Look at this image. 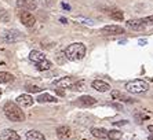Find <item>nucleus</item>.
Listing matches in <instances>:
<instances>
[{
    "label": "nucleus",
    "mask_w": 153,
    "mask_h": 140,
    "mask_svg": "<svg viewBox=\"0 0 153 140\" xmlns=\"http://www.w3.org/2000/svg\"><path fill=\"white\" fill-rule=\"evenodd\" d=\"M1 94H3V91H1V88H0V96H1Z\"/></svg>",
    "instance_id": "obj_36"
},
{
    "label": "nucleus",
    "mask_w": 153,
    "mask_h": 140,
    "mask_svg": "<svg viewBox=\"0 0 153 140\" xmlns=\"http://www.w3.org/2000/svg\"><path fill=\"white\" fill-rule=\"evenodd\" d=\"M112 98L113 99H116V100H120V102H128V103H131V102H134L131 98H128L127 95H124V94H121V92H119V91H112Z\"/></svg>",
    "instance_id": "obj_20"
},
{
    "label": "nucleus",
    "mask_w": 153,
    "mask_h": 140,
    "mask_svg": "<svg viewBox=\"0 0 153 140\" xmlns=\"http://www.w3.org/2000/svg\"><path fill=\"white\" fill-rule=\"evenodd\" d=\"M149 140H153V135H152V136H149Z\"/></svg>",
    "instance_id": "obj_35"
},
{
    "label": "nucleus",
    "mask_w": 153,
    "mask_h": 140,
    "mask_svg": "<svg viewBox=\"0 0 153 140\" xmlns=\"http://www.w3.org/2000/svg\"><path fill=\"white\" fill-rule=\"evenodd\" d=\"M91 135L97 139H106L108 137V130L103 128H93L91 129Z\"/></svg>",
    "instance_id": "obj_17"
},
{
    "label": "nucleus",
    "mask_w": 153,
    "mask_h": 140,
    "mask_svg": "<svg viewBox=\"0 0 153 140\" xmlns=\"http://www.w3.org/2000/svg\"><path fill=\"white\" fill-rule=\"evenodd\" d=\"M36 100L39 102V103H55L58 99L50 94H43V95H40V96H37Z\"/></svg>",
    "instance_id": "obj_16"
},
{
    "label": "nucleus",
    "mask_w": 153,
    "mask_h": 140,
    "mask_svg": "<svg viewBox=\"0 0 153 140\" xmlns=\"http://www.w3.org/2000/svg\"><path fill=\"white\" fill-rule=\"evenodd\" d=\"M148 130H149V132H152V133H153V125H149V126H148Z\"/></svg>",
    "instance_id": "obj_33"
},
{
    "label": "nucleus",
    "mask_w": 153,
    "mask_h": 140,
    "mask_svg": "<svg viewBox=\"0 0 153 140\" xmlns=\"http://www.w3.org/2000/svg\"><path fill=\"white\" fill-rule=\"evenodd\" d=\"M126 89H127L130 94H143L149 89V84L146 83L145 80H132L128 81L126 84Z\"/></svg>",
    "instance_id": "obj_3"
},
{
    "label": "nucleus",
    "mask_w": 153,
    "mask_h": 140,
    "mask_svg": "<svg viewBox=\"0 0 153 140\" xmlns=\"http://www.w3.org/2000/svg\"><path fill=\"white\" fill-rule=\"evenodd\" d=\"M84 85H85L84 81H76V83H73L71 85V89H73V91H82V89H84Z\"/></svg>",
    "instance_id": "obj_23"
},
{
    "label": "nucleus",
    "mask_w": 153,
    "mask_h": 140,
    "mask_svg": "<svg viewBox=\"0 0 153 140\" xmlns=\"http://www.w3.org/2000/svg\"><path fill=\"white\" fill-rule=\"evenodd\" d=\"M127 124V121H120V122H114V125H124Z\"/></svg>",
    "instance_id": "obj_32"
},
{
    "label": "nucleus",
    "mask_w": 153,
    "mask_h": 140,
    "mask_svg": "<svg viewBox=\"0 0 153 140\" xmlns=\"http://www.w3.org/2000/svg\"><path fill=\"white\" fill-rule=\"evenodd\" d=\"M145 22L142 19H130L127 21V26L131 29H135V30H141V29L145 28Z\"/></svg>",
    "instance_id": "obj_14"
},
{
    "label": "nucleus",
    "mask_w": 153,
    "mask_h": 140,
    "mask_svg": "<svg viewBox=\"0 0 153 140\" xmlns=\"http://www.w3.org/2000/svg\"><path fill=\"white\" fill-rule=\"evenodd\" d=\"M26 91L28 92H33V94H37V92L42 91V88L37 87V85H33V84H26Z\"/></svg>",
    "instance_id": "obj_25"
},
{
    "label": "nucleus",
    "mask_w": 153,
    "mask_h": 140,
    "mask_svg": "<svg viewBox=\"0 0 153 140\" xmlns=\"http://www.w3.org/2000/svg\"><path fill=\"white\" fill-rule=\"evenodd\" d=\"M3 111L10 121L13 122H22L25 121V114L22 111L21 106L14 103V102H7L3 107Z\"/></svg>",
    "instance_id": "obj_1"
},
{
    "label": "nucleus",
    "mask_w": 153,
    "mask_h": 140,
    "mask_svg": "<svg viewBox=\"0 0 153 140\" xmlns=\"http://www.w3.org/2000/svg\"><path fill=\"white\" fill-rule=\"evenodd\" d=\"M123 137V133L117 129H112L108 130V139L109 140H120Z\"/></svg>",
    "instance_id": "obj_22"
},
{
    "label": "nucleus",
    "mask_w": 153,
    "mask_h": 140,
    "mask_svg": "<svg viewBox=\"0 0 153 140\" xmlns=\"http://www.w3.org/2000/svg\"><path fill=\"white\" fill-rule=\"evenodd\" d=\"M19 19H21L22 25H24V26H26V28H32L33 25H35V22H36L33 14H32V13H29L28 10L22 11L21 15H19Z\"/></svg>",
    "instance_id": "obj_5"
},
{
    "label": "nucleus",
    "mask_w": 153,
    "mask_h": 140,
    "mask_svg": "<svg viewBox=\"0 0 153 140\" xmlns=\"http://www.w3.org/2000/svg\"><path fill=\"white\" fill-rule=\"evenodd\" d=\"M44 135L39 130H29L26 132V140H44Z\"/></svg>",
    "instance_id": "obj_18"
},
{
    "label": "nucleus",
    "mask_w": 153,
    "mask_h": 140,
    "mask_svg": "<svg viewBox=\"0 0 153 140\" xmlns=\"http://www.w3.org/2000/svg\"><path fill=\"white\" fill-rule=\"evenodd\" d=\"M53 67V63L50 62L48 59H43L40 62L36 63V69L39 70V71H44V70H50Z\"/></svg>",
    "instance_id": "obj_19"
},
{
    "label": "nucleus",
    "mask_w": 153,
    "mask_h": 140,
    "mask_svg": "<svg viewBox=\"0 0 153 140\" xmlns=\"http://www.w3.org/2000/svg\"><path fill=\"white\" fill-rule=\"evenodd\" d=\"M65 55H66V59L68 60H80L84 58L85 55V46L83 43H73V44H69L65 49Z\"/></svg>",
    "instance_id": "obj_2"
},
{
    "label": "nucleus",
    "mask_w": 153,
    "mask_h": 140,
    "mask_svg": "<svg viewBox=\"0 0 153 140\" xmlns=\"http://www.w3.org/2000/svg\"><path fill=\"white\" fill-rule=\"evenodd\" d=\"M0 21L8 22V15H7V13H6L4 10H0Z\"/></svg>",
    "instance_id": "obj_27"
},
{
    "label": "nucleus",
    "mask_w": 153,
    "mask_h": 140,
    "mask_svg": "<svg viewBox=\"0 0 153 140\" xmlns=\"http://www.w3.org/2000/svg\"><path fill=\"white\" fill-rule=\"evenodd\" d=\"M73 83H75V81H73L72 77H62V78H59V80L54 81L53 85L57 88H71V85L73 84Z\"/></svg>",
    "instance_id": "obj_12"
},
{
    "label": "nucleus",
    "mask_w": 153,
    "mask_h": 140,
    "mask_svg": "<svg viewBox=\"0 0 153 140\" xmlns=\"http://www.w3.org/2000/svg\"><path fill=\"white\" fill-rule=\"evenodd\" d=\"M42 3L44 4V6H51V4H53V0H42Z\"/></svg>",
    "instance_id": "obj_30"
},
{
    "label": "nucleus",
    "mask_w": 153,
    "mask_h": 140,
    "mask_svg": "<svg viewBox=\"0 0 153 140\" xmlns=\"http://www.w3.org/2000/svg\"><path fill=\"white\" fill-rule=\"evenodd\" d=\"M102 32L105 35H121V33H124V29L117 25H108L102 28Z\"/></svg>",
    "instance_id": "obj_11"
},
{
    "label": "nucleus",
    "mask_w": 153,
    "mask_h": 140,
    "mask_svg": "<svg viewBox=\"0 0 153 140\" xmlns=\"http://www.w3.org/2000/svg\"><path fill=\"white\" fill-rule=\"evenodd\" d=\"M61 22H62V24H66V22H68V21H66L65 18H61Z\"/></svg>",
    "instance_id": "obj_34"
},
{
    "label": "nucleus",
    "mask_w": 153,
    "mask_h": 140,
    "mask_svg": "<svg viewBox=\"0 0 153 140\" xmlns=\"http://www.w3.org/2000/svg\"><path fill=\"white\" fill-rule=\"evenodd\" d=\"M77 21H83L82 24H84V25H93V21H90V19H85V18H77Z\"/></svg>",
    "instance_id": "obj_28"
},
{
    "label": "nucleus",
    "mask_w": 153,
    "mask_h": 140,
    "mask_svg": "<svg viewBox=\"0 0 153 140\" xmlns=\"http://www.w3.org/2000/svg\"><path fill=\"white\" fill-rule=\"evenodd\" d=\"M22 37H24V35H22L21 32L15 30V29H13V30H6L3 35V40L7 43H15V41H18V40H21Z\"/></svg>",
    "instance_id": "obj_4"
},
{
    "label": "nucleus",
    "mask_w": 153,
    "mask_h": 140,
    "mask_svg": "<svg viewBox=\"0 0 153 140\" xmlns=\"http://www.w3.org/2000/svg\"><path fill=\"white\" fill-rule=\"evenodd\" d=\"M109 14H111V17L113 18V19H116V21H121V19H123V13L119 10H113V11H111Z\"/></svg>",
    "instance_id": "obj_24"
},
{
    "label": "nucleus",
    "mask_w": 153,
    "mask_h": 140,
    "mask_svg": "<svg viewBox=\"0 0 153 140\" xmlns=\"http://www.w3.org/2000/svg\"><path fill=\"white\" fill-rule=\"evenodd\" d=\"M19 135L13 129H4L0 132V140H19Z\"/></svg>",
    "instance_id": "obj_8"
},
{
    "label": "nucleus",
    "mask_w": 153,
    "mask_h": 140,
    "mask_svg": "<svg viewBox=\"0 0 153 140\" xmlns=\"http://www.w3.org/2000/svg\"><path fill=\"white\" fill-rule=\"evenodd\" d=\"M14 81V76L11 73H7V71H0V84H7V83H11Z\"/></svg>",
    "instance_id": "obj_21"
},
{
    "label": "nucleus",
    "mask_w": 153,
    "mask_h": 140,
    "mask_svg": "<svg viewBox=\"0 0 153 140\" xmlns=\"http://www.w3.org/2000/svg\"><path fill=\"white\" fill-rule=\"evenodd\" d=\"M29 59L32 60V62L37 63L40 62V60L46 59V55L42 52V51H37V49H33V51H30V54H29Z\"/></svg>",
    "instance_id": "obj_15"
},
{
    "label": "nucleus",
    "mask_w": 153,
    "mask_h": 140,
    "mask_svg": "<svg viewBox=\"0 0 153 140\" xmlns=\"http://www.w3.org/2000/svg\"><path fill=\"white\" fill-rule=\"evenodd\" d=\"M57 136L62 140H66V139H71L72 137V129L69 126L66 125H62V126H58L57 128Z\"/></svg>",
    "instance_id": "obj_10"
},
{
    "label": "nucleus",
    "mask_w": 153,
    "mask_h": 140,
    "mask_svg": "<svg viewBox=\"0 0 153 140\" xmlns=\"http://www.w3.org/2000/svg\"><path fill=\"white\" fill-rule=\"evenodd\" d=\"M62 7H64L65 10H71V6H68V4H65V3H62Z\"/></svg>",
    "instance_id": "obj_31"
},
{
    "label": "nucleus",
    "mask_w": 153,
    "mask_h": 140,
    "mask_svg": "<svg viewBox=\"0 0 153 140\" xmlns=\"http://www.w3.org/2000/svg\"><path fill=\"white\" fill-rule=\"evenodd\" d=\"M76 103H77L79 106H82V107H91V106L97 105V99H94L93 96H90V95H84L82 98H79Z\"/></svg>",
    "instance_id": "obj_7"
},
{
    "label": "nucleus",
    "mask_w": 153,
    "mask_h": 140,
    "mask_svg": "<svg viewBox=\"0 0 153 140\" xmlns=\"http://www.w3.org/2000/svg\"><path fill=\"white\" fill-rule=\"evenodd\" d=\"M145 24H153V15H150V17H146L142 19Z\"/></svg>",
    "instance_id": "obj_29"
},
{
    "label": "nucleus",
    "mask_w": 153,
    "mask_h": 140,
    "mask_svg": "<svg viewBox=\"0 0 153 140\" xmlns=\"http://www.w3.org/2000/svg\"><path fill=\"white\" fill-rule=\"evenodd\" d=\"M18 6L22 7L24 10H36L37 8V3H36V0H19L18 1Z\"/></svg>",
    "instance_id": "obj_13"
},
{
    "label": "nucleus",
    "mask_w": 153,
    "mask_h": 140,
    "mask_svg": "<svg viewBox=\"0 0 153 140\" xmlns=\"http://www.w3.org/2000/svg\"><path fill=\"white\" fill-rule=\"evenodd\" d=\"M65 60H66V55H65V52L57 54V62L58 63H64Z\"/></svg>",
    "instance_id": "obj_26"
},
{
    "label": "nucleus",
    "mask_w": 153,
    "mask_h": 140,
    "mask_svg": "<svg viewBox=\"0 0 153 140\" xmlns=\"http://www.w3.org/2000/svg\"><path fill=\"white\" fill-rule=\"evenodd\" d=\"M17 105H19L21 107H30L33 105V98L28 94H22L17 98Z\"/></svg>",
    "instance_id": "obj_6"
},
{
    "label": "nucleus",
    "mask_w": 153,
    "mask_h": 140,
    "mask_svg": "<svg viewBox=\"0 0 153 140\" xmlns=\"http://www.w3.org/2000/svg\"><path fill=\"white\" fill-rule=\"evenodd\" d=\"M91 87H93L95 91H98V92L111 91V85L108 84V83H105V81H102V80H94L93 83H91Z\"/></svg>",
    "instance_id": "obj_9"
}]
</instances>
